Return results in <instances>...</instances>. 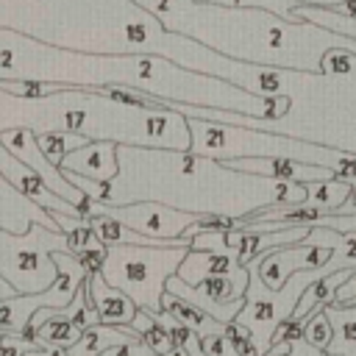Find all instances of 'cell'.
Listing matches in <instances>:
<instances>
[{
    "label": "cell",
    "mask_w": 356,
    "mask_h": 356,
    "mask_svg": "<svg viewBox=\"0 0 356 356\" xmlns=\"http://www.w3.org/2000/svg\"><path fill=\"white\" fill-rule=\"evenodd\" d=\"M306 206L309 209H320L323 214H339L342 206L356 195V184H348V181H312L306 184Z\"/></svg>",
    "instance_id": "16"
},
{
    "label": "cell",
    "mask_w": 356,
    "mask_h": 356,
    "mask_svg": "<svg viewBox=\"0 0 356 356\" xmlns=\"http://www.w3.org/2000/svg\"><path fill=\"white\" fill-rule=\"evenodd\" d=\"M203 350H206L209 356H239V353L234 350V345H231V339H228L225 334L206 337V339H203Z\"/></svg>",
    "instance_id": "25"
},
{
    "label": "cell",
    "mask_w": 356,
    "mask_h": 356,
    "mask_svg": "<svg viewBox=\"0 0 356 356\" xmlns=\"http://www.w3.org/2000/svg\"><path fill=\"white\" fill-rule=\"evenodd\" d=\"M192 134L189 153L228 161V159H292L303 164H317L339 172V181L356 184V156L320 147L286 134L275 131H259V128H242V125H225V122H209V120H186Z\"/></svg>",
    "instance_id": "3"
},
{
    "label": "cell",
    "mask_w": 356,
    "mask_h": 356,
    "mask_svg": "<svg viewBox=\"0 0 356 356\" xmlns=\"http://www.w3.org/2000/svg\"><path fill=\"white\" fill-rule=\"evenodd\" d=\"M239 253H206V250H189L186 259L178 267V278L189 286H197L209 278L220 275H234L239 273Z\"/></svg>",
    "instance_id": "12"
},
{
    "label": "cell",
    "mask_w": 356,
    "mask_h": 356,
    "mask_svg": "<svg viewBox=\"0 0 356 356\" xmlns=\"http://www.w3.org/2000/svg\"><path fill=\"white\" fill-rule=\"evenodd\" d=\"M28 350H33V345H28L25 339H19L14 334H3V339H0V356H25Z\"/></svg>",
    "instance_id": "27"
},
{
    "label": "cell",
    "mask_w": 356,
    "mask_h": 356,
    "mask_svg": "<svg viewBox=\"0 0 356 356\" xmlns=\"http://www.w3.org/2000/svg\"><path fill=\"white\" fill-rule=\"evenodd\" d=\"M92 214H106L114 217L120 222H125L128 228H134L136 234L147 236V239H184V231L189 225L197 222L200 214H189V211H178L172 206L156 203V200H142V203H128V206H106V203H95L89 209Z\"/></svg>",
    "instance_id": "7"
},
{
    "label": "cell",
    "mask_w": 356,
    "mask_h": 356,
    "mask_svg": "<svg viewBox=\"0 0 356 356\" xmlns=\"http://www.w3.org/2000/svg\"><path fill=\"white\" fill-rule=\"evenodd\" d=\"M192 248H139V245H111L100 275L108 286L125 292L142 312L159 314L167 281L178 275L181 261Z\"/></svg>",
    "instance_id": "4"
},
{
    "label": "cell",
    "mask_w": 356,
    "mask_h": 356,
    "mask_svg": "<svg viewBox=\"0 0 356 356\" xmlns=\"http://www.w3.org/2000/svg\"><path fill=\"white\" fill-rule=\"evenodd\" d=\"M323 356H334V353H323Z\"/></svg>",
    "instance_id": "33"
},
{
    "label": "cell",
    "mask_w": 356,
    "mask_h": 356,
    "mask_svg": "<svg viewBox=\"0 0 356 356\" xmlns=\"http://www.w3.org/2000/svg\"><path fill=\"white\" fill-rule=\"evenodd\" d=\"M28 128L42 134H78L89 142L189 153V122L178 111H147L111 100L103 89L61 86L42 100H22L0 89V131Z\"/></svg>",
    "instance_id": "2"
},
{
    "label": "cell",
    "mask_w": 356,
    "mask_h": 356,
    "mask_svg": "<svg viewBox=\"0 0 356 356\" xmlns=\"http://www.w3.org/2000/svg\"><path fill=\"white\" fill-rule=\"evenodd\" d=\"M117 150V142H89L86 147H78L64 159L61 172H75L92 181H114L120 175Z\"/></svg>",
    "instance_id": "10"
},
{
    "label": "cell",
    "mask_w": 356,
    "mask_h": 356,
    "mask_svg": "<svg viewBox=\"0 0 356 356\" xmlns=\"http://www.w3.org/2000/svg\"><path fill=\"white\" fill-rule=\"evenodd\" d=\"M0 89L14 95V97H22V100H42V97L58 92L61 86L44 83V81H0Z\"/></svg>",
    "instance_id": "22"
},
{
    "label": "cell",
    "mask_w": 356,
    "mask_h": 356,
    "mask_svg": "<svg viewBox=\"0 0 356 356\" xmlns=\"http://www.w3.org/2000/svg\"><path fill=\"white\" fill-rule=\"evenodd\" d=\"M61 314L83 334L86 328H92V325H97L100 320H97V312H95V303H92V295H89V278L81 284V289L75 292V298H72V303L67 306V309H61Z\"/></svg>",
    "instance_id": "20"
},
{
    "label": "cell",
    "mask_w": 356,
    "mask_h": 356,
    "mask_svg": "<svg viewBox=\"0 0 356 356\" xmlns=\"http://www.w3.org/2000/svg\"><path fill=\"white\" fill-rule=\"evenodd\" d=\"M70 253L64 231H50L33 222L25 234L0 228V275L17 289V295H39L58 281L53 253Z\"/></svg>",
    "instance_id": "5"
},
{
    "label": "cell",
    "mask_w": 356,
    "mask_h": 356,
    "mask_svg": "<svg viewBox=\"0 0 356 356\" xmlns=\"http://www.w3.org/2000/svg\"><path fill=\"white\" fill-rule=\"evenodd\" d=\"M323 353H325V350H320V348L309 345V342H306V337L292 339V350H289V356H323Z\"/></svg>",
    "instance_id": "29"
},
{
    "label": "cell",
    "mask_w": 356,
    "mask_h": 356,
    "mask_svg": "<svg viewBox=\"0 0 356 356\" xmlns=\"http://www.w3.org/2000/svg\"><path fill=\"white\" fill-rule=\"evenodd\" d=\"M89 295H92L97 320L103 325H134V320L139 314V306L125 292L108 286L100 273L89 275Z\"/></svg>",
    "instance_id": "11"
},
{
    "label": "cell",
    "mask_w": 356,
    "mask_h": 356,
    "mask_svg": "<svg viewBox=\"0 0 356 356\" xmlns=\"http://www.w3.org/2000/svg\"><path fill=\"white\" fill-rule=\"evenodd\" d=\"M36 142H39L42 153L47 156V161H50L53 167H58V170H61L64 159H67L72 150L89 145V139H86V136H78V134H42V136H36Z\"/></svg>",
    "instance_id": "19"
},
{
    "label": "cell",
    "mask_w": 356,
    "mask_h": 356,
    "mask_svg": "<svg viewBox=\"0 0 356 356\" xmlns=\"http://www.w3.org/2000/svg\"><path fill=\"white\" fill-rule=\"evenodd\" d=\"M295 19L298 22H317L323 28H328L337 36H348L356 42V17H345L334 8H314V6H295Z\"/></svg>",
    "instance_id": "17"
},
{
    "label": "cell",
    "mask_w": 356,
    "mask_h": 356,
    "mask_svg": "<svg viewBox=\"0 0 356 356\" xmlns=\"http://www.w3.org/2000/svg\"><path fill=\"white\" fill-rule=\"evenodd\" d=\"M161 309H164L170 317H175L181 325L192 328L200 339L214 337V334H225V325H222V323H217L211 314L200 312L197 306L186 303L184 298H178V295H172V292H164V295H161Z\"/></svg>",
    "instance_id": "14"
},
{
    "label": "cell",
    "mask_w": 356,
    "mask_h": 356,
    "mask_svg": "<svg viewBox=\"0 0 356 356\" xmlns=\"http://www.w3.org/2000/svg\"><path fill=\"white\" fill-rule=\"evenodd\" d=\"M0 139H3V145H6L22 164H28V167L44 181V186H47L50 192H56L58 197L70 200L72 206H78V209L83 211V217H89L92 200H89L75 184H70L67 175H64L58 167H53V164L47 161V156L42 153V147H39L33 131H28V128H11V131H0Z\"/></svg>",
    "instance_id": "8"
},
{
    "label": "cell",
    "mask_w": 356,
    "mask_h": 356,
    "mask_svg": "<svg viewBox=\"0 0 356 356\" xmlns=\"http://www.w3.org/2000/svg\"><path fill=\"white\" fill-rule=\"evenodd\" d=\"M122 342H142V337L131 325H92L81 334V339L70 348V356H100L103 350L122 345Z\"/></svg>",
    "instance_id": "13"
},
{
    "label": "cell",
    "mask_w": 356,
    "mask_h": 356,
    "mask_svg": "<svg viewBox=\"0 0 356 356\" xmlns=\"http://www.w3.org/2000/svg\"><path fill=\"white\" fill-rule=\"evenodd\" d=\"M25 356H70V350L67 348H33Z\"/></svg>",
    "instance_id": "30"
},
{
    "label": "cell",
    "mask_w": 356,
    "mask_h": 356,
    "mask_svg": "<svg viewBox=\"0 0 356 356\" xmlns=\"http://www.w3.org/2000/svg\"><path fill=\"white\" fill-rule=\"evenodd\" d=\"M328 314V323L334 328V339L325 353L334 356H356V303L353 306H339L328 303L323 309Z\"/></svg>",
    "instance_id": "15"
},
{
    "label": "cell",
    "mask_w": 356,
    "mask_h": 356,
    "mask_svg": "<svg viewBox=\"0 0 356 356\" xmlns=\"http://www.w3.org/2000/svg\"><path fill=\"white\" fill-rule=\"evenodd\" d=\"M225 337L231 339V345H234V350H236L239 356H261L259 348H256V342H253V337H250V331H248L245 325L228 323V325H225Z\"/></svg>",
    "instance_id": "24"
},
{
    "label": "cell",
    "mask_w": 356,
    "mask_h": 356,
    "mask_svg": "<svg viewBox=\"0 0 356 356\" xmlns=\"http://www.w3.org/2000/svg\"><path fill=\"white\" fill-rule=\"evenodd\" d=\"M167 356H186L184 350H172V353H167Z\"/></svg>",
    "instance_id": "32"
},
{
    "label": "cell",
    "mask_w": 356,
    "mask_h": 356,
    "mask_svg": "<svg viewBox=\"0 0 356 356\" xmlns=\"http://www.w3.org/2000/svg\"><path fill=\"white\" fill-rule=\"evenodd\" d=\"M334 303H339V306H353V303H356V273H353V275L339 286V292H337Z\"/></svg>",
    "instance_id": "28"
},
{
    "label": "cell",
    "mask_w": 356,
    "mask_h": 356,
    "mask_svg": "<svg viewBox=\"0 0 356 356\" xmlns=\"http://www.w3.org/2000/svg\"><path fill=\"white\" fill-rule=\"evenodd\" d=\"M131 328L142 337V342H145L156 356H167V353L178 350V348L172 345L170 331H167V328L156 320V314H150V312H142V309H139V314H136V320H134Z\"/></svg>",
    "instance_id": "18"
},
{
    "label": "cell",
    "mask_w": 356,
    "mask_h": 356,
    "mask_svg": "<svg viewBox=\"0 0 356 356\" xmlns=\"http://www.w3.org/2000/svg\"><path fill=\"white\" fill-rule=\"evenodd\" d=\"M334 256V248H323V245H286V248H278L261 259H256V270H259V278L267 289L278 292L295 273L300 270H317L323 267L328 259Z\"/></svg>",
    "instance_id": "9"
},
{
    "label": "cell",
    "mask_w": 356,
    "mask_h": 356,
    "mask_svg": "<svg viewBox=\"0 0 356 356\" xmlns=\"http://www.w3.org/2000/svg\"><path fill=\"white\" fill-rule=\"evenodd\" d=\"M0 81H44L83 89H128L175 106L222 108L267 122L289 111V97H261L228 81L192 72L161 56H95L42 44L0 28Z\"/></svg>",
    "instance_id": "1"
},
{
    "label": "cell",
    "mask_w": 356,
    "mask_h": 356,
    "mask_svg": "<svg viewBox=\"0 0 356 356\" xmlns=\"http://www.w3.org/2000/svg\"><path fill=\"white\" fill-rule=\"evenodd\" d=\"M203 3H214V6H225V8H253V11H267L284 22H298L295 19V6L300 0H203Z\"/></svg>",
    "instance_id": "21"
},
{
    "label": "cell",
    "mask_w": 356,
    "mask_h": 356,
    "mask_svg": "<svg viewBox=\"0 0 356 356\" xmlns=\"http://www.w3.org/2000/svg\"><path fill=\"white\" fill-rule=\"evenodd\" d=\"M100 356H156L145 342H122V345H114L108 350H103Z\"/></svg>",
    "instance_id": "26"
},
{
    "label": "cell",
    "mask_w": 356,
    "mask_h": 356,
    "mask_svg": "<svg viewBox=\"0 0 356 356\" xmlns=\"http://www.w3.org/2000/svg\"><path fill=\"white\" fill-rule=\"evenodd\" d=\"M0 339H3V334H0Z\"/></svg>",
    "instance_id": "34"
},
{
    "label": "cell",
    "mask_w": 356,
    "mask_h": 356,
    "mask_svg": "<svg viewBox=\"0 0 356 356\" xmlns=\"http://www.w3.org/2000/svg\"><path fill=\"white\" fill-rule=\"evenodd\" d=\"M14 295H17V289L0 275V300H8V298H14Z\"/></svg>",
    "instance_id": "31"
},
{
    "label": "cell",
    "mask_w": 356,
    "mask_h": 356,
    "mask_svg": "<svg viewBox=\"0 0 356 356\" xmlns=\"http://www.w3.org/2000/svg\"><path fill=\"white\" fill-rule=\"evenodd\" d=\"M303 337H306L309 345H314V348H320V350H328V345H331V339H334V328H331L328 314H325L323 309L309 317Z\"/></svg>",
    "instance_id": "23"
},
{
    "label": "cell",
    "mask_w": 356,
    "mask_h": 356,
    "mask_svg": "<svg viewBox=\"0 0 356 356\" xmlns=\"http://www.w3.org/2000/svg\"><path fill=\"white\" fill-rule=\"evenodd\" d=\"M53 261L58 267V281L50 289L39 292V295H14L8 300H0V334L22 337L31 328V320H33L36 312H42V309L61 312L72 303L75 292L89 278V273L83 270V264L72 253L58 250V253H53Z\"/></svg>",
    "instance_id": "6"
}]
</instances>
